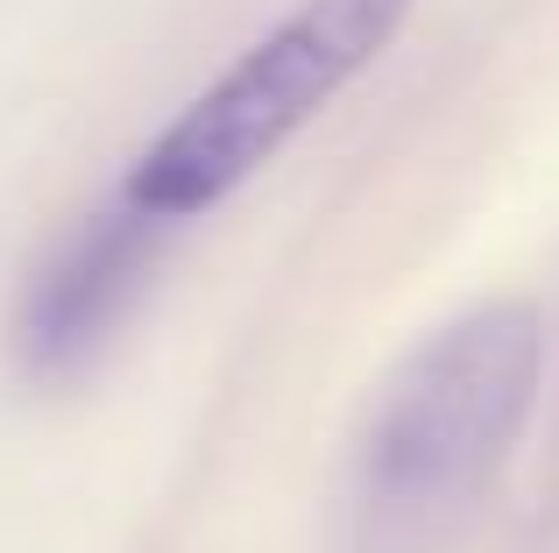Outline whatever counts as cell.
Returning <instances> with one entry per match:
<instances>
[{
    "mask_svg": "<svg viewBox=\"0 0 559 553\" xmlns=\"http://www.w3.org/2000/svg\"><path fill=\"white\" fill-rule=\"evenodd\" d=\"M178 235L185 227L150 213L128 185H114L99 207H85L50 242V256L22 291V319H14L22 362L36 376H79L85 362H99Z\"/></svg>",
    "mask_w": 559,
    "mask_h": 553,
    "instance_id": "3",
    "label": "cell"
},
{
    "mask_svg": "<svg viewBox=\"0 0 559 553\" xmlns=\"http://www.w3.org/2000/svg\"><path fill=\"white\" fill-rule=\"evenodd\" d=\"M411 8L418 0H298L191 107L156 128V142L121 185L150 213L191 227L199 213L241 192L341 85H355L411 22Z\"/></svg>",
    "mask_w": 559,
    "mask_h": 553,
    "instance_id": "2",
    "label": "cell"
},
{
    "mask_svg": "<svg viewBox=\"0 0 559 553\" xmlns=\"http://www.w3.org/2000/svg\"><path fill=\"white\" fill-rule=\"evenodd\" d=\"M546 384V319L524 298L467 305L390 369L347 483V553H453L510 469Z\"/></svg>",
    "mask_w": 559,
    "mask_h": 553,
    "instance_id": "1",
    "label": "cell"
}]
</instances>
